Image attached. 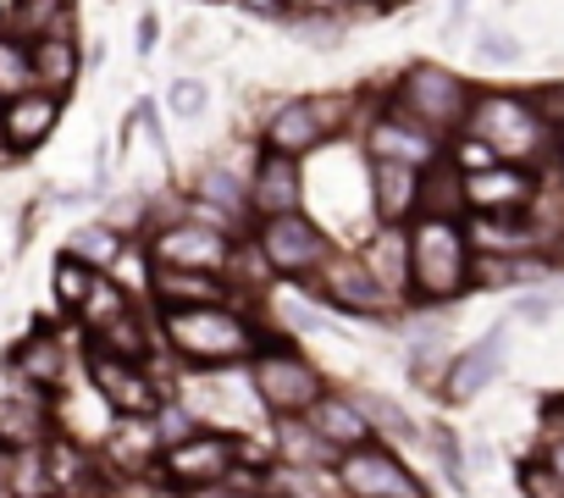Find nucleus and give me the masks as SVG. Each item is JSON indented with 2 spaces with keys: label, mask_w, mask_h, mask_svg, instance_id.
<instances>
[{
  "label": "nucleus",
  "mask_w": 564,
  "mask_h": 498,
  "mask_svg": "<svg viewBox=\"0 0 564 498\" xmlns=\"http://www.w3.org/2000/svg\"><path fill=\"white\" fill-rule=\"evenodd\" d=\"M40 432H45L40 404H29V399H0V448H34Z\"/></svg>",
  "instance_id": "nucleus-24"
},
{
  "label": "nucleus",
  "mask_w": 564,
  "mask_h": 498,
  "mask_svg": "<svg viewBox=\"0 0 564 498\" xmlns=\"http://www.w3.org/2000/svg\"><path fill=\"white\" fill-rule=\"evenodd\" d=\"M260 256H265L276 272L305 278V272H316V267L333 256V249H327V238L316 232V221H305V216L294 210V216L260 221Z\"/></svg>",
  "instance_id": "nucleus-9"
},
{
  "label": "nucleus",
  "mask_w": 564,
  "mask_h": 498,
  "mask_svg": "<svg viewBox=\"0 0 564 498\" xmlns=\"http://www.w3.org/2000/svg\"><path fill=\"white\" fill-rule=\"evenodd\" d=\"M276 432H282V454H289V459H305V465H316V459H327V454H333V448H327V443H322V437L305 426V421H282Z\"/></svg>",
  "instance_id": "nucleus-31"
},
{
  "label": "nucleus",
  "mask_w": 564,
  "mask_h": 498,
  "mask_svg": "<svg viewBox=\"0 0 564 498\" xmlns=\"http://www.w3.org/2000/svg\"><path fill=\"white\" fill-rule=\"evenodd\" d=\"M360 267L371 272V283H377L388 300H399V294L410 289V232H404V227H382L377 243L360 256Z\"/></svg>",
  "instance_id": "nucleus-19"
},
{
  "label": "nucleus",
  "mask_w": 564,
  "mask_h": 498,
  "mask_svg": "<svg viewBox=\"0 0 564 498\" xmlns=\"http://www.w3.org/2000/svg\"><path fill=\"white\" fill-rule=\"evenodd\" d=\"M155 448H161V443H155V426H144V421H133L128 432H117V437H111V454H117L122 465H139V470L150 465V454H155Z\"/></svg>",
  "instance_id": "nucleus-30"
},
{
  "label": "nucleus",
  "mask_w": 564,
  "mask_h": 498,
  "mask_svg": "<svg viewBox=\"0 0 564 498\" xmlns=\"http://www.w3.org/2000/svg\"><path fill=\"white\" fill-rule=\"evenodd\" d=\"M194 426H199V421H194L188 410H161V426H155V443H166V448H177V443H188V437H199Z\"/></svg>",
  "instance_id": "nucleus-35"
},
{
  "label": "nucleus",
  "mask_w": 564,
  "mask_h": 498,
  "mask_svg": "<svg viewBox=\"0 0 564 498\" xmlns=\"http://www.w3.org/2000/svg\"><path fill=\"white\" fill-rule=\"evenodd\" d=\"M371 188H377V216H382L388 227H399L404 216H415V188H421V172L377 161V166H371Z\"/></svg>",
  "instance_id": "nucleus-21"
},
{
  "label": "nucleus",
  "mask_w": 564,
  "mask_h": 498,
  "mask_svg": "<svg viewBox=\"0 0 564 498\" xmlns=\"http://www.w3.org/2000/svg\"><path fill=\"white\" fill-rule=\"evenodd\" d=\"M144 349H150V338H144V327L133 322V311L117 316V322L106 327V349H100V355H117V360H133V366H139Z\"/></svg>",
  "instance_id": "nucleus-29"
},
{
  "label": "nucleus",
  "mask_w": 564,
  "mask_h": 498,
  "mask_svg": "<svg viewBox=\"0 0 564 498\" xmlns=\"http://www.w3.org/2000/svg\"><path fill=\"white\" fill-rule=\"evenodd\" d=\"M29 62H34V78H45V95H62V89L78 78V51H73L67 34H45V40L29 51Z\"/></svg>",
  "instance_id": "nucleus-23"
},
{
  "label": "nucleus",
  "mask_w": 564,
  "mask_h": 498,
  "mask_svg": "<svg viewBox=\"0 0 564 498\" xmlns=\"http://www.w3.org/2000/svg\"><path fill=\"white\" fill-rule=\"evenodd\" d=\"M542 465H547V470L564 481V432H553V437L542 443Z\"/></svg>",
  "instance_id": "nucleus-40"
},
{
  "label": "nucleus",
  "mask_w": 564,
  "mask_h": 498,
  "mask_svg": "<svg viewBox=\"0 0 564 498\" xmlns=\"http://www.w3.org/2000/svg\"><path fill=\"white\" fill-rule=\"evenodd\" d=\"M536 188H542V172H525V166H487V172H470L465 177V210H476L481 221H503V227H520L536 205Z\"/></svg>",
  "instance_id": "nucleus-5"
},
{
  "label": "nucleus",
  "mask_w": 564,
  "mask_h": 498,
  "mask_svg": "<svg viewBox=\"0 0 564 498\" xmlns=\"http://www.w3.org/2000/svg\"><path fill=\"white\" fill-rule=\"evenodd\" d=\"M503 360H509V327H492L481 344H470L465 355H454V366L443 371V399H448V404L476 399L487 382H498Z\"/></svg>",
  "instance_id": "nucleus-13"
},
{
  "label": "nucleus",
  "mask_w": 564,
  "mask_h": 498,
  "mask_svg": "<svg viewBox=\"0 0 564 498\" xmlns=\"http://www.w3.org/2000/svg\"><path fill=\"white\" fill-rule=\"evenodd\" d=\"M476 51H481V62H520V40L514 34H498V29H481Z\"/></svg>",
  "instance_id": "nucleus-36"
},
{
  "label": "nucleus",
  "mask_w": 564,
  "mask_h": 498,
  "mask_svg": "<svg viewBox=\"0 0 564 498\" xmlns=\"http://www.w3.org/2000/svg\"><path fill=\"white\" fill-rule=\"evenodd\" d=\"M56 294H62V305L84 311V300L95 294V278H89V267H78L73 256H62V267H56Z\"/></svg>",
  "instance_id": "nucleus-32"
},
{
  "label": "nucleus",
  "mask_w": 564,
  "mask_h": 498,
  "mask_svg": "<svg viewBox=\"0 0 564 498\" xmlns=\"http://www.w3.org/2000/svg\"><path fill=\"white\" fill-rule=\"evenodd\" d=\"M56 111H62V100H56V95L29 89V95H18V100L7 106V117H0V133H7V144L23 155V150H34L40 139H51Z\"/></svg>",
  "instance_id": "nucleus-18"
},
{
  "label": "nucleus",
  "mask_w": 564,
  "mask_h": 498,
  "mask_svg": "<svg viewBox=\"0 0 564 498\" xmlns=\"http://www.w3.org/2000/svg\"><path fill=\"white\" fill-rule=\"evenodd\" d=\"M166 338L188 355V360H210V366H227L238 355L254 349L249 338V322L210 305V311H166Z\"/></svg>",
  "instance_id": "nucleus-4"
},
{
  "label": "nucleus",
  "mask_w": 564,
  "mask_h": 498,
  "mask_svg": "<svg viewBox=\"0 0 564 498\" xmlns=\"http://www.w3.org/2000/svg\"><path fill=\"white\" fill-rule=\"evenodd\" d=\"M117 249H122L117 227H84V232H73L67 256H73L78 267H117Z\"/></svg>",
  "instance_id": "nucleus-27"
},
{
  "label": "nucleus",
  "mask_w": 564,
  "mask_h": 498,
  "mask_svg": "<svg viewBox=\"0 0 564 498\" xmlns=\"http://www.w3.org/2000/svg\"><path fill=\"white\" fill-rule=\"evenodd\" d=\"M29 78H34V62L29 51L12 40V34H0V95H29Z\"/></svg>",
  "instance_id": "nucleus-28"
},
{
  "label": "nucleus",
  "mask_w": 564,
  "mask_h": 498,
  "mask_svg": "<svg viewBox=\"0 0 564 498\" xmlns=\"http://www.w3.org/2000/svg\"><path fill=\"white\" fill-rule=\"evenodd\" d=\"M18 366L29 371V382L56 388V382H62V338H29V344L18 349Z\"/></svg>",
  "instance_id": "nucleus-26"
},
{
  "label": "nucleus",
  "mask_w": 564,
  "mask_h": 498,
  "mask_svg": "<svg viewBox=\"0 0 564 498\" xmlns=\"http://www.w3.org/2000/svg\"><path fill=\"white\" fill-rule=\"evenodd\" d=\"M415 210H421V216H437V221H459V216H465V177H459V166H454L448 155L421 172Z\"/></svg>",
  "instance_id": "nucleus-20"
},
{
  "label": "nucleus",
  "mask_w": 564,
  "mask_h": 498,
  "mask_svg": "<svg viewBox=\"0 0 564 498\" xmlns=\"http://www.w3.org/2000/svg\"><path fill=\"white\" fill-rule=\"evenodd\" d=\"M371 155H377V161H388V166L426 172L432 161H443V139H437V133H426V128H415V122H410V117H399V111H382V117L371 122Z\"/></svg>",
  "instance_id": "nucleus-12"
},
{
  "label": "nucleus",
  "mask_w": 564,
  "mask_h": 498,
  "mask_svg": "<svg viewBox=\"0 0 564 498\" xmlns=\"http://www.w3.org/2000/svg\"><path fill=\"white\" fill-rule=\"evenodd\" d=\"M338 487L349 498H426V487L404 470V459H393V448H355L338 459Z\"/></svg>",
  "instance_id": "nucleus-8"
},
{
  "label": "nucleus",
  "mask_w": 564,
  "mask_h": 498,
  "mask_svg": "<svg viewBox=\"0 0 564 498\" xmlns=\"http://www.w3.org/2000/svg\"><path fill=\"white\" fill-rule=\"evenodd\" d=\"M232 459H238V437H227V432H199V437L166 448L161 465H166V476H172L177 487H221L227 470H232Z\"/></svg>",
  "instance_id": "nucleus-10"
},
{
  "label": "nucleus",
  "mask_w": 564,
  "mask_h": 498,
  "mask_svg": "<svg viewBox=\"0 0 564 498\" xmlns=\"http://www.w3.org/2000/svg\"><path fill=\"white\" fill-rule=\"evenodd\" d=\"M514 481H520V492H525V498H564V481H558L542 459H520Z\"/></svg>",
  "instance_id": "nucleus-34"
},
{
  "label": "nucleus",
  "mask_w": 564,
  "mask_h": 498,
  "mask_svg": "<svg viewBox=\"0 0 564 498\" xmlns=\"http://www.w3.org/2000/svg\"><path fill=\"white\" fill-rule=\"evenodd\" d=\"M470 232L459 221H437V216H421L410 227V289L421 300H459L470 289Z\"/></svg>",
  "instance_id": "nucleus-2"
},
{
  "label": "nucleus",
  "mask_w": 564,
  "mask_h": 498,
  "mask_svg": "<svg viewBox=\"0 0 564 498\" xmlns=\"http://www.w3.org/2000/svg\"><path fill=\"white\" fill-rule=\"evenodd\" d=\"M327 111H338V100H289V106L265 122V155L300 161L305 150H316V144L327 139V128H333Z\"/></svg>",
  "instance_id": "nucleus-11"
},
{
  "label": "nucleus",
  "mask_w": 564,
  "mask_h": 498,
  "mask_svg": "<svg viewBox=\"0 0 564 498\" xmlns=\"http://www.w3.org/2000/svg\"><path fill=\"white\" fill-rule=\"evenodd\" d=\"M95 388H100V399H106L111 410H122V415H133V421L155 410V382H150L133 360L95 355Z\"/></svg>",
  "instance_id": "nucleus-15"
},
{
  "label": "nucleus",
  "mask_w": 564,
  "mask_h": 498,
  "mask_svg": "<svg viewBox=\"0 0 564 498\" xmlns=\"http://www.w3.org/2000/svg\"><path fill=\"white\" fill-rule=\"evenodd\" d=\"M305 199V177H300V161H282V155H265L249 177V205L271 221V216H294Z\"/></svg>",
  "instance_id": "nucleus-14"
},
{
  "label": "nucleus",
  "mask_w": 564,
  "mask_h": 498,
  "mask_svg": "<svg viewBox=\"0 0 564 498\" xmlns=\"http://www.w3.org/2000/svg\"><path fill=\"white\" fill-rule=\"evenodd\" d=\"M150 289L161 294L166 311H210V305H221V283L194 278V272H161V267H155Z\"/></svg>",
  "instance_id": "nucleus-22"
},
{
  "label": "nucleus",
  "mask_w": 564,
  "mask_h": 498,
  "mask_svg": "<svg viewBox=\"0 0 564 498\" xmlns=\"http://www.w3.org/2000/svg\"><path fill=\"white\" fill-rule=\"evenodd\" d=\"M117 316H128V294H117L111 283H95V294L84 300V322L106 333V327H111Z\"/></svg>",
  "instance_id": "nucleus-33"
},
{
  "label": "nucleus",
  "mask_w": 564,
  "mask_h": 498,
  "mask_svg": "<svg viewBox=\"0 0 564 498\" xmlns=\"http://www.w3.org/2000/svg\"><path fill=\"white\" fill-rule=\"evenodd\" d=\"M558 305H564V300H542V294H531V300H520V305H514V316H520V322H547Z\"/></svg>",
  "instance_id": "nucleus-39"
},
{
  "label": "nucleus",
  "mask_w": 564,
  "mask_h": 498,
  "mask_svg": "<svg viewBox=\"0 0 564 498\" xmlns=\"http://www.w3.org/2000/svg\"><path fill=\"white\" fill-rule=\"evenodd\" d=\"M205 498H260V492H249V487L238 492V487H227V481H221V487H205Z\"/></svg>",
  "instance_id": "nucleus-41"
},
{
  "label": "nucleus",
  "mask_w": 564,
  "mask_h": 498,
  "mask_svg": "<svg viewBox=\"0 0 564 498\" xmlns=\"http://www.w3.org/2000/svg\"><path fill=\"white\" fill-rule=\"evenodd\" d=\"M205 194H221L227 205H243V188H238V183H232L221 166H210V172H205Z\"/></svg>",
  "instance_id": "nucleus-38"
},
{
  "label": "nucleus",
  "mask_w": 564,
  "mask_h": 498,
  "mask_svg": "<svg viewBox=\"0 0 564 498\" xmlns=\"http://www.w3.org/2000/svg\"><path fill=\"white\" fill-rule=\"evenodd\" d=\"M254 393H260L265 410H276L282 421H294V415H305L327 388H322V377H316V366H311L305 355L271 349V355L254 360Z\"/></svg>",
  "instance_id": "nucleus-6"
},
{
  "label": "nucleus",
  "mask_w": 564,
  "mask_h": 498,
  "mask_svg": "<svg viewBox=\"0 0 564 498\" xmlns=\"http://www.w3.org/2000/svg\"><path fill=\"white\" fill-rule=\"evenodd\" d=\"M388 111H399V117H410L415 128H426V133L443 139V133H459V128H465V117H470V84H465L459 73H448V67L421 62V67H410V73L399 78Z\"/></svg>",
  "instance_id": "nucleus-3"
},
{
  "label": "nucleus",
  "mask_w": 564,
  "mask_h": 498,
  "mask_svg": "<svg viewBox=\"0 0 564 498\" xmlns=\"http://www.w3.org/2000/svg\"><path fill=\"white\" fill-rule=\"evenodd\" d=\"M227 256H232V249H227V232L210 227V216H199V221H172V227L155 232V267H161V272L210 278V272L227 267Z\"/></svg>",
  "instance_id": "nucleus-7"
},
{
  "label": "nucleus",
  "mask_w": 564,
  "mask_h": 498,
  "mask_svg": "<svg viewBox=\"0 0 564 498\" xmlns=\"http://www.w3.org/2000/svg\"><path fill=\"white\" fill-rule=\"evenodd\" d=\"M349 404L366 415V426H371V432H393V437H404V443L415 437V421H410L393 399H382V393H355Z\"/></svg>",
  "instance_id": "nucleus-25"
},
{
  "label": "nucleus",
  "mask_w": 564,
  "mask_h": 498,
  "mask_svg": "<svg viewBox=\"0 0 564 498\" xmlns=\"http://www.w3.org/2000/svg\"><path fill=\"white\" fill-rule=\"evenodd\" d=\"M172 111H177V117H199V111H205V84H194V78L172 84Z\"/></svg>",
  "instance_id": "nucleus-37"
},
{
  "label": "nucleus",
  "mask_w": 564,
  "mask_h": 498,
  "mask_svg": "<svg viewBox=\"0 0 564 498\" xmlns=\"http://www.w3.org/2000/svg\"><path fill=\"white\" fill-rule=\"evenodd\" d=\"M327 267V300L338 305V311H355V316H382L393 300L371 283V272L360 267V261H349V256H327L322 261Z\"/></svg>",
  "instance_id": "nucleus-16"
},
{
  "label": "nucleus",
  "mask_w": 564,
  "mask_h": 498,
  "mask_svg": "<svg viewBox=\"0 0 564 498\" xmlns=\"http://www.w3.org/2000/svg\"><path fill=\"white\" fill-rule=\"evenodd\" d=\"M476 144H487L503 166H525V172H542V161H564V133L547 128V117L531 106V95H503V89H487V95H470V117L465 128Z\"/></svg>",
  "instance_id": "nucleus-1"
},
{
  "label": "nucleus",
  "mask_w": 564,
  "mask_h": 498,
  "mask_svg": "<svg viewBox=\"0 0 564 498\" xmlns=\"http://www.w3.org/2000/svg\"><path fill=\"white\" fill-rule=\"evenodd\" d=\"M311 432L333 448V454H355V448H366L371 443V426H366V415L344 399V393H322L311 410Z\"/></svg>",
  "instance_id": "nucleus-17"
}]
</instances>
